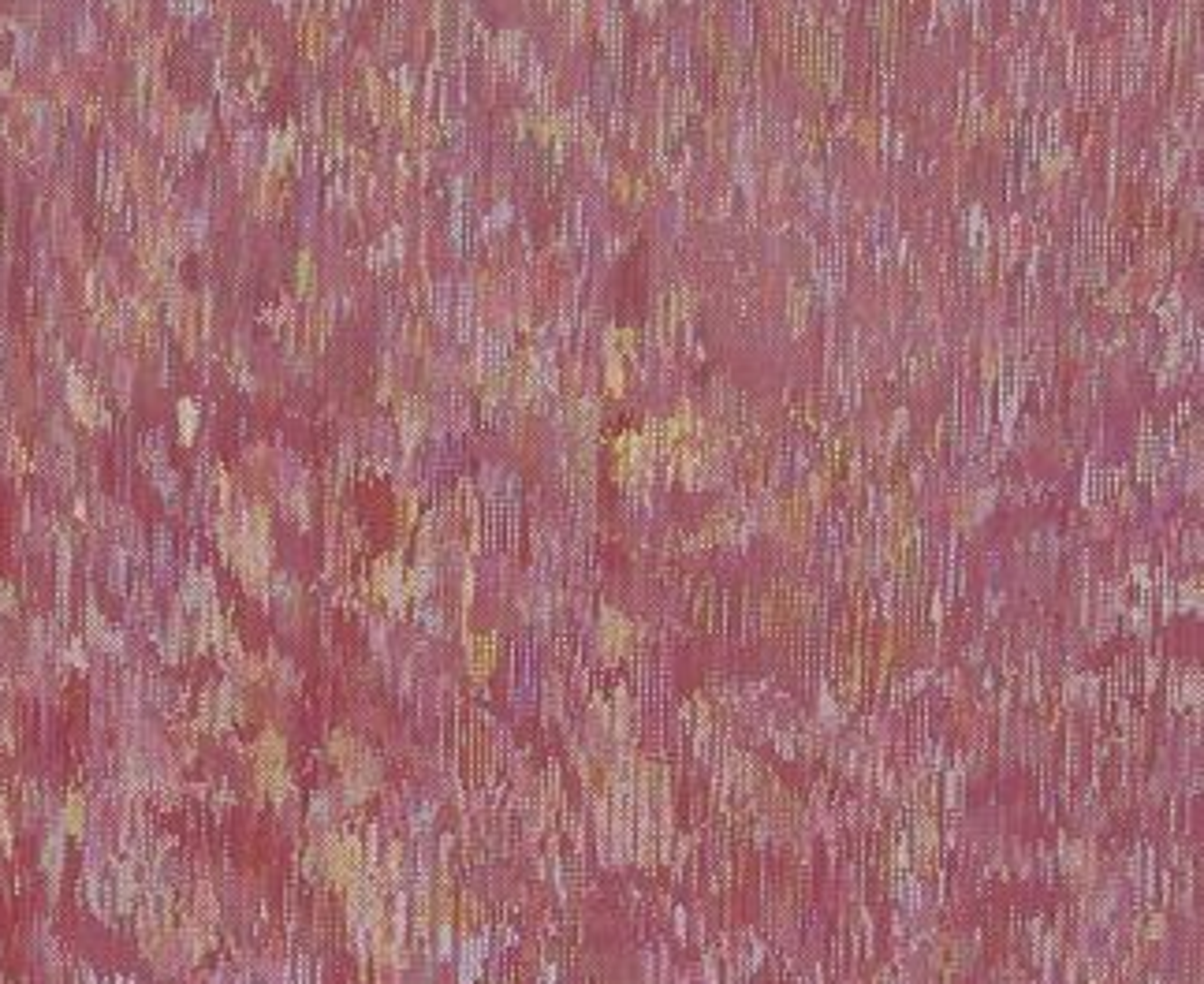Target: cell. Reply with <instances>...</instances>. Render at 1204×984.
<instances>
[{"label": "cell", "instance_id": "obj_1", "mask_svg": "<svg viewBox=\"0 0 1204 984\" xmlns=\"http://www.w3.org/2000/svg\"><path fill=\"white\" fill-rule=\"evenodd\" d=\"M280 761H284V738L269 727L261 734V743H258V764H261V772L269 776V783L280 780Z\"/></svg>", "mask_w": 1204, "mask_h": 984}]
</instances>
